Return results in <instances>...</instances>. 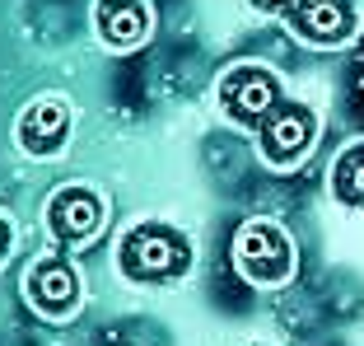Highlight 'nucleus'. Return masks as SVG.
I'll list each match as a JSON object with an SVG mask.
<instances>
[{"instance_id":"13","label":"nucleus","mask_w":364,"mask_h":346,"mask_svg":"<svg viewBox=\"0 0 364 346\" xmlns=\"http://www.w3.org/2000/svg\"><path fill=\"white\" fill-rule=\"evenodd\" d=\"M243 346H276V342H243Z\"/></svg>"},{"instance_id":"12","label":"nucleus","mask_w":364,"mask_h":346,"mask_svg":"<svg viewBox=\"0 0 364 346\" xmlns=\"http://www.w3.org/2000/svg\"><path fill=\"white\" fill-rule=\"evenodd\" d=\"M10 253H14V220L0 211V267L10 262Z\"/></svg>"},{"instance_id":"1","label":"nucleus","mask_w":364,"mask_h":346,"mask_svg":"<svg viewBox=\"0 0 364 346\" xmlns=\"http://www.w3.org/2000/svg\"><path fill=\"white\" fill-rule=\"evenodd\" d=\"M196 267V243L187 229L168 225V220H136L127 234L117 238V276L127 285H168L187 281Z\"/></svg>"},{"instance_id":"4","label":"nucleus","mask_w":364,"mask_h":346,"mask_svg":"<svg viewBox=\"0 0 364 346\" xmlns=\"http://www.w3.org/2000/svg\"><path fill=\"white\" fill-rule=\"evenodd\" d=\"M19 290H23V304L43 323H70L80 314V304H85V276H80L70 248H52L43 258H33Z\"/></svg>"},{"instance_id":"9","label":"nucleus","mask_w":364,"mask_h":346,"mask_svg":"<svg viewBox=\"0 0 364 346\" xmlns=\"http://www.w3.org/2000/svg\"><path fill=\"white\" fill-rule=\"evenodd\" d=\"M94 38L107 52H136L154 38V5L150 0H94Z\"/></svg>"},{"instance_id":"2","label":"nucleus","mask_w":364,"mask_h":346,"mask_svg":"<svg viewBox=\"0 0 364 346\" xmlns=\"http://www.w3.org/2000/svg\"><path fill=\"white\" fill-rule=\"evenodd\" d=\"M234 271L238 281H247L252 290H280V285L294 281L299 271V248H294V234H289L280 220L252 216L234 229Z\"/></svg>"},{"instance_id":"3","label":"nucleus","mask_w":364,"mask_h":346,"mask_svg":"<svg viewBox=\"0 0 364 346\" xmlns=\"http://www.w3.org/2000/svg\"><path fill=\"white\" fill-rule=\"evenodd\" d=\"M285 98H289L285 80L262 61H234V65H225V75L215 80V108H220V117L243 127V131H257Z\"/></svg>"},{"instance_id":"5","label":"nucleus","mask_w":364,"mask_h":346,"mask_svg":"<svg viewBox=\"0 0 364 346\" xmlns=\"http://www.w3.org/2000/svg\"><path fill=\"white\" fill-rule=\"evenodd\" d=\"M318 131H322L318 108L304 103V98H285V103L252 131V145H257V159L267 164L271 173H289L313 154Z\"/></svg>"},{"instance_id":"7","label":"nucleus","mask_w":364,"mask_h":346,"mask_svg":"<svg viewBox=\"0 0 364 346\" xmlns=\"http://www.w3.org/2000/svg\"><path fill=\"white\" fill-rule=\"evenodd\" d=\"M289 38H299L304 47H322V52H336V47H350L364 28V5L360 0H313V5H294V10L280 14Z\"/></svg>"},{"instance_id":"10","label":"nucleus","mask_w":364,"mask_h":346,"mask_svg":"<svg viewBox=\"0 0 364 346\" xmlns=\"http://www.w3.org/2000/svg\"><path fill=\"white\" fill-rule=\"evenodd\" d=\"M327 187H332V201L346 211H364V141H350L336 150L332 173H327Z\"/></svg>"},{"instance_id":"6","label":"nucleus","mask_w":364,"mask_h":346,"mask_svg":"<svg viewBox=\"0 0 364 346\" xmlns=\"http://www.w3.org/2000/svg\"><path fill=\"white\" fill-rule=\"evenodd\" d=\"M107 216H112V206L94 183H65L43 206L47 234H52L56 248H89L107 229Z\"/></svg>"},{"instance_id":"11","label":"nucleus","mask_w":364,"mask_h":346,"mask_svg":"<svg viewBox=\"0 0 364 346\" xmlns=\"http://www.w3.org/2000/svg\"><path fill=\"white\" fill-rule=\"evenodd\" d=\"M247 5H252L257 14H267V19H280L285 10H294V5H313V0H247ZM360 5H364V0H360Z\"/></svg>"},{"instance_id":"8","label":"nucleus","mask_w":364,"mask_h":346,"mask_svg":"<svg viewBox=\"0 0 364 346\" xmlns=\"http://www.w3.org/2000/svg\"><path fill=\"white\" fill-rule=\"evenodd\" d=\"M70 131H75V108L65 94H38L28 98L14 117V145H19L28 159H56L70 145Z\"/></svg>"}]
</instances>
